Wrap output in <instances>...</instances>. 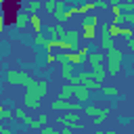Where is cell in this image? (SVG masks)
I'll return each instance as SVG.
<instances>
[{"instance_id": "29", "label": "cell", "mask_w": 134, "mask_h": 134, "mask_svg": "<svg viewBox=\"0 0 134 134\" xmlns=\"http://www.w3.org/2000/svg\"><path fill=\"white\" fill-rule=\"evenodd\" d=\"M54 2H57V0H46V2L42 4V6L46 8V13H52V8H54Z\"/></svg>"}, {"instance_id": "40", "label": "cell", "mask_w": 134, "mask_h": 134, "mask_svg": "<svg viewBox=\"0 0 134 134\" xmlns=\"http://www.w3.org/2000/svg\"><path fill=\"white\" fill-rule=\"evenodd\" d=\"M27 2H29V0H27Z\"/></svg>"}, {"instance_id": "16", "label": "cell", "mask_w": 134, "mask_h": 134, "mask_svg": "<svg viewBox=\"0 0 134 134\" xmlns=\"http://www.w3.org/2000/svg\"><path fill=\"white\" fill-rule=\"evenodd\" d=\"M73 96V86L71 84H65L63 88H61V92H59V98H65V100H69Z\"/></svg>"}, {"instance_id": "27", "label": "cell", "mask_w": 134, "mask_h": 134, "mask_svg": "<svg viewBox=\"0 0 134 134\" xmlns=\"http://www.w3.org/2000/svg\"><path fill=\"white\" fill-rule=\"evenodd\" d=\"M8 54V42H2L0 44V59H4Z\"/></svg>"}, {"instance_id": "11", "label": "cell", "mask_w": 134, "mask_h": 134, "mask_svg": "<svg viewBox=\"0 0 134 134\" xmlns=\"http://www.w3.org/2000/svg\"><path fill=\"white\" fill-rule=\"evenodd\" d=\"M46 34L50 38H61L65 34V27H63V23H54V25H48L46 27Z\"/></svg>"}, {"instance_id": "30", "label": "cell", "mask_w": 134, "mask_h": 134, "mask_svg": "<svg viewBox=\"0 0 134 134\" xmlns=\"http://www.w3.org/2000/svg\"><path fill=\"white\" fill-rule=\"evenodd\" d=\"M92 4H94V8H100V10H103V8H107V6H109V2H103V0H94V2H92Z\"/></svg>"}, {"instance_id": "8", "label": "cell", "mask_w": 134, "mask_h": 134, "mask_svg": "<svg viewBox=\"0 0 134 134\" xmlns=\"http://www.w3.org/2000/svg\"><path fill=\"white\" fill-rule=\"evenodd\" d=\"M100 46H103V50H109L111 46H115V42H113V36L109 34L107 25H100Z\"/></svg>"}, {"instance_id": "23", "label": "cell", "mask_w": 134, "mask_h": 134, "mask_svg": "<svg viewBox=\"0 0 134 134\" xmlns=\"http://www.w3.org/2000/svg\"><path fill=\"white\" fill-rule=\"evenodd\" d=\"M80 36H84L86 40H94L96 31H94V27H84V34H80Z\"/></svg>"}, {"instance_id": "6", "label": "cell", "mask_w": 134, "mask_h": 134, "mask_svg": "<svg viewBox=\"0 0 134 134\" xmlns=\"http://www.w3.org/2000/svg\"><path fill=\"white\" fill-rule=\"evenodd\" d=\"M50 107H52V109H57V111H75V113L82 109V105H80V103H73V100H65V98H59V100H54Z\"/></svg>"}, {"instance_id": "15", "label": "cell", "mask_w": 134, "mask_h": 134, "mask_svg": "<svg viewBox=\"0 0 134 134\" xmlns=\"http://www.w3.org/2000/svg\"><path fill=\"white\" fill-rule=\"evenodd\" d=\"M29 25L34 27V34H38V31L44 29V27H42V21H40V17H38L36 13H29Z\"/></svg>"}, {"instance_id": "9", "label": "cell", "mask_w": 134, "mask_h": 134, "mask_svg": "<svg viewBox=\"0 0 134 134\" xmlns=\"http://www.w3.org/2000/svg\"><path fill=\"white\" fill-rule=\"evenodd\" d=\"M73 77H75V86L80 84V86H86L88 90H90V86H92V82H94L92 71H82V73H77V75H73Z\"/></svg>"}, {"instance_id": "32", "label": "cell", "mask_w": 134, "mask_h": 134, "mask_svg": "<svg viewBox=\"0 0 134 134\" xmlns=\"http://www.w3.org/2000/svg\"><path fill=\"white\" fill-rule=\"evenodd\" d=\"M0 134H13V130L6 128V126H2V128H0Z\"/></svg>"}, {"instance_id": "36", "label": "cell", "mask_w": 134, "mask_h": 134, "mask_svg": "<svg viewBox=\"0 0 134 134\" xmlns=\"http://www.w3.org/2000/svg\"><path fill=\"white\" fill-rule=\"evenodd\" d=\"M119 2H121V0H111V4H119Z\"/></svg>"}, {"instance_id": "4", "label": "cell", "mask_w": 134, "mask_h": 134, "mask_svg": "<svg viewBox=\"0 0 134 134\" xmlns=\"http://www.w3.org/2000/svg\"><path fill=\"white\" fill-rule=\"evenodd\" d=\"M80 34L75 31V29H65V34L61 36V40L67 44V48L69 50H77V46H80Z\"/></svg>"}, {"instance_id": "24", "label": "cell", "mask_w": 134, "mask_h": 134, "mask_svg": "<svg viewBox=\"0 0 134 134\" xmlns=\"http://www.w3.org/2000/svg\"><path fill=\"white\" fill-rule=\"evenodd\" d=\"M100 90H103V94H107V96H119V94H117V90H115V88H111V86H100Z\"/></svg>"}, {"instance_id": "14", "label": "cell", "mask_w": 134, "mask_h": 134, "mask_svg": "<svg viewBox=\"0 0 134 134\" xmlns=\"http://www.w3.org/2000/svg\"><path fill=\"white\" fill-rule=\"evenodd\" d=\"M25 25H29V15L27 13H17V17H15V27H25Z\"/></svg>"}, {"instance_id": "34", "label": "cell", "mask_w": 134, "mask_h": 134, "mask_svg": "<svg viewBox=\"0 0 134 134\" xmlns=\"http://www.w3.org/2000/svg\"><path fill=\"white\" fill-rule=\"evenodd\" d=\"M128 48H130V50H134V40H132V38H128Z\"/></svg>"}, {"instance_id": "39", "label": "cell", "mask_w": 134, "mask_h": 134, "mask_svg": "<svg viewBox=\"0 0 134 134\" xmlns=\"http://www.w3.org/2000/svg\"><path fill=\"white\" fill-rule=\"evenodd\" d=\"M2 109H4V107H2V105H0V111H2Z\"/></svg>"}, {"instance_id": "33", "label": "cell", "mask_w": 134, "mask_h": 134, "mask_svg": "<svg viewBox=\"0 0 134 134\" xmlns=\"http://www.w3.org/2000/svg\"><path fill=\"white\" fill-rule=\"evenodd\" d=\"M59 134H73V130H71V128H67V126H63V130H61Z\"/></svg>"}, {"instance_id": "12", "label": "cell", "mask_w": 134, "mask_h": 134, "mask_svg": "<svg viewBox=\"0 0 134 134\" xmlns=\"http://www.w3.org/2000/svg\"><path fill=\"white\" fill-rule=\"evenodd\" d=\"M86 59L90 61V65H92V67H94V65L105 63V54H103V52H98V50H96V52H88V57H86Z\"/></svg>"}, {"instance_id": "21", "label": "cell", "mask_w": 134, "mask_h": 134, "mask_svg": "<svg viewBox=\"0 0 134 134\" xmlns=\"http://www.w3.org/2000/svg\"><path fill=\"white\" fill-rule=\"evenodd\" d=\"M46 40H48V38H46V36L42 34V31H38V34L34 36V42H36L38 46H46Z\"/></svg>"}, {"instance_id": "37", "label": "cell", "mask_w": 134, "mask_h": 134, "mask_svg": "<svg viewBox=\"0 0 134 134\" xmlns=\"http://www.w3.org/2000/svg\"><path fill=\"white\" fill-rule=\"evenodd\" d=\"M2 2H4V0H0V8H2Z\"/></svg>"}, {"instance_id": "10", "label": "cell", "mask_w": 134, "mask_h": 134, "mask_svg": "<svg viewBox=\"0 0 134 134\" xmlns=\"http://www.w3.org/2000/svg\"><path fill=\"white\" fill-rule=\"evenodd\" d=\"M52 15H54V19H57L59 23H65V21H67V19H65V0H57V2H54Z\"/></svg>"}, {"instance_id": "41", "label": "cell", "mask_w": 134, "mask_h": 134, "mask_svg": "<svg viewBox=\"0 0 134 134\" xmlns=\"http://www.w3.org/2000/svg\"><path fill=\"white\" fill-rule=\"evenodd\" d=\"M0 128H2V126H0Z\"/></svg>"}, {"instance_id": "26", "label": "cell", "mask_w": 134, "mask_h": 134, "mask_svg": "<svg viewBox=\"0 0 134 134\" xmlns=\"http://www.w3.org/2000/svg\"><path fill=\"white\" fill-rule=\"evenodd\" d=\"M0 119H6V121L13 119V111H10V109H2V111H0Z\"/></svg>"}, {"instance_id": "1", "label": "cell", "mask_w": 134, "mask_h": 134, "mask_svg": "<svg viewBox=\"0 0 134 134\" xmlns=\"http://www.w3.org/2000/svg\"><path fill=\"white\" fill-rule=\"evenodd\" d=\"M48 92V82L46 80H31L29 84H25V107L27 109H38L40 100L46 96Z\"/></svg>"}, {"instance_id": "28", "label": "cell", "mask_w": 134, "mask_h": 134, "mask_svg": "<svg viewBox=\"0 0 134 134\" xmlns=\"http://www.w3.org/2000/svg\"><path fill=\"white\" fill-rule=\"evenodd\" d=\"M13 117H17V119H23V117H25V111H23L21 107H17V109L13 111Z\"/></svg>"}, {"instance_id": "2", "label": "cell", "mask_w": 134, "mask_h": 134, "mask_svg": "<svg viewBox=\"0 0 134 134\" xmlns=\"http://www.w3.org/2000/svg\"><path fill=\"white\" fill-rule=\"evenodd\" d=\"M105 61H107V73H111V75H117L119 71H121V61H124V52L117 48V46H111L109 50H107V54H105Z\"/></svg>"}, {"instance_id": "38", "label": "cell", "mask_w": 134, "mask_h": 134, "mask_svg": "<svg viewBox=\"0 0 134 134\" xmlns=\"http://www.w3.org/2000/svg\"><path fill=\"white\" fill-rule=\"evenodd\" d=\"M84 2H94V0H84Z\"/></svg>"}, {"instance_id": "20", "label": "cell", "mask_w": 134, "mask_h": 134, "mask_svg": "<svg viewBox=\"0 0 134 134\" xmlns=\"http://www.w3.org/2000/svg\"><path fill=\"white\" fill-rule=\"evenodd\" d=\"M121 13H134V2H119Z\"/></svg>"}, {"instance_id": "31", "label": "cell", "mask_w": 134, "mask_h": 134, "mask_svg": "<svg viewBox=\"0 0 134 134\" xmlns=\"http://www.w3.org/2000/svg\"><path fill=\"white\" fill-rule=\"evenodd\" d=\"M111 13H113V17L119 15V13H121V10H119V4H111Z\"/></svg>"}, {"instance_id": "22", "label": "cell", "mask_w": 134, "mask_h": 134, "mask_svg": "<svg viewBox=\"0 0 134 134\" xmlns=\"http://www.w3.org/2000/svg\"><path fill=\"white\" fill-rule=\"evenodd\" d=\"M107 29H109V34H111L113 38L121 34V25H115V23H111V25H107Z\"/></svg>"}, {"instance_id": "19", "label": "cell", "mask_w": 134, "mask_h": 134, "mask_svg": "<svg viewBox=\"0 0 134 134\" xmlns=\"http://www.w3.org/2000/svg\"><path fill=\"white\" fill-rule=\"evenodd\" d=\"M27 8H29V13H38V10L42 8V2H40V0H29Z\"/></svg>"}, {"instance_id": "13", "label": "cell", "mask_w": 134, "mask_h": 134, "mask_svg": "<svg viewBox=\"0 0 134 134\" xmlns=\"http://www.w3.org/2000/svg\"><path fill=\"white\" fill-rule=\"evenodd\" d=\"M46 124H48V115H44V113H42V115H38L36 119H31L29 128H31V130H40V128H42V126H46Z\"/></svg>"}, {"instance_id": "3", "label": "cell", "mask_w": 134, "mask_h": 134, "mask_svg": "<svg viewBox=\"0 0 134 134\" xmlns=\"http://www.w3.org/2000/svg\"><path fill=\"white\" fill-rule=\"evenodd\" d=\"M6 82L8 84H17V86H25V84H29L34 77L27 73V71H21V69H6Z\"/></svg>"}, {"instance_id": "35", "label": "cell", "mask_w": 134, "mask_h": 134, "mask_svg": "<svg viewBox=\"0 0 134 134\" xmlns=\"http://www.w3.org/2000/svg\"><path fill=\"white\" fill-rule=\"evenodd\" d=\"M46 61H48V63H54V61H57V57H54V54H48V57H46Z\"/></svg>"}, {"instance_id": "25", "label": "cell", "mask_w": 134, "mask_h": 134, "mask_svg": "<svg viewBox=\"0 0 134 134\" xmlns=\"http://www.w3.org/2000/svg\"><path fill=\"white\" fill-rule=\"evenodd\" d=\"M40 134H59V132H57L52 126H48V124H46V126H42V128H40Z\"/></svg>"}, {"instance_id": "5", "label": "cell", "mask_w": 134, "mask_h": 134, "mask_svg": "<svg viewBox=\"0 0 134 134\" xmlns=\"http://www.w3.org/2000/svg\"><path fill=\"white\" fill-rule=\"evenodd\" d=\"M59 121H61L63 126L71 128V130H80V128H82V124H80V115H77L75 111H67L65 115L59 117Z\"/></svg>"}, {"instance_id": "7", "label": "cell", "mask_w": 134, "mask_h": 134, "mask_svg": "<svg viewBox=\"0 0 134 134\" xmlns=\"http://www.w3.org/2000/svg\"><path fill=\"white\" fill-rule=\"evenodd\" d=\"M73 96H75V100L84 107V103L90 100V90H88L86 86H80V84H77V86H73Z\"/></svg>"}, {"instance_id": "17", "label": "cell", "mask_w": 134, "mask_h": 134, "mask_svg": "<svg viewBox=\"0 0 134 134\" xmlns=\"http://www.w3.org/2000/svg\"><path fill=\"white\" fill-rule=\"evenodd\" d=\"M96 23H98V19H96L94 15H86V17L82 19V25H84V27H96Z\"/></svg>"}, {"instance_id": "18", "label": "cell", "mask_w": 134, "mask_h": 134, "mask_svg": "<svg viewBox=\"0 0 134 134\" xmlns=\"http://www.w3.org/2000/svg\"><path fill=\"white\" fill-rule=\"evenodd\" d=\"M107 117H109V109H103L98 115H94V124H96V126H100L103 121H107Z\"/></svg>"}]
</instances>
